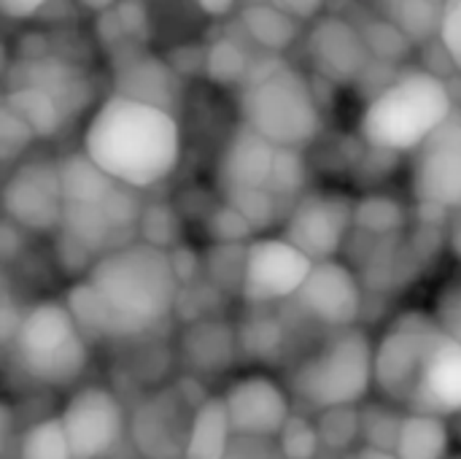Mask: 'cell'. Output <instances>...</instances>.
I'll return each mask as SVG.
<instances>
[{"instance_id": "42", "label": "cell", "mask_w": 461, "mask_h": 459, "mask_svg": "<svg viewBox=\"0 0 461 459\" xmlns=\"http://www.w3.org/2000/svg\"><path fill=\"white\" fill-rule=\"evenodd\" d=\"M246 3H259V0H246Z\"/></svg>"}, {"instance_id": "31", "label": "cell", "mask_w": 461, "mask_h": 459, "mask_svg": "<svg viewBox=\"0 0 461 459\" xmlns=\"http://www.w3.org/2000/svg\"><path fill=\"white\" fill-rule=\"evenodd\" d=\"M432 317L443 327V333H448L456 344H461V281H451L443 287V292L435 300Z\"/></svg>"}, {"instance_id": "21", "label": "cell", "mask_w": 461, "mask_h": 459, "mask_svg": "<svg viewBox=\"0 0 461 459\" xmlns=\"http://www.w3.org/2000/svg\"><path fill=\"white\" fill-rule=\"evenodd\" d=\"M448 0H375L381 19L394 24L411 43H427L440 35Z\"/></svg>"}, {"instance_id": "7", "label": "cell", "mask_w": 461, "mask_h": 459, "mask_svg": "<svg viewBox=\"0 0 461 459\" xmlns=\"http://www.w3.org/2000/svg\"><path fill=\"white\" fill-rule=\"evenodd\" d=\"M375 387V346L351 327L332 335L319 352L308 354L292 373V392L308 409H354Z\"/></svg>"}, {"instance_id": "19", "label": "cell", "mask_w": 461, "mask_h": 459, "mask_svg": "<svg viewBox=\"0 0 461 459\" xmlns=\"http://www.w3.org/2000/svg\"><path fill=\"white\" fill-rule=\"evenodd\" d=\"M235 441L221 398L203 400L189 419V438L184 459H224Z\"/></svg>"}, {"instance_id": "5", "label": "cell", "mask_w": 461, "mask_h": 459, "mask_svg": "<svg viewBox=\"0 0 461 459\" xmlns=\"http://www.w3.org/2000/svg\"><path fill=\"white\" fill-rule=\"evenodd\" d=\"M243 124L276 149H303L321 130L319 100L308 78L278 54L251 62L240 84Z\"/></svg>"}, {"instance_id": "1", "label": "cell", "mask_w": 461, "mask_h": 459, "mask_svg": "<svg viewBox=\"0 0 461 459\" xmlns=\"http://www.w3.org/2000/svg\"><path fill=\"white\" fill-rule=\"evenodd\" d=\"M178 287L173 257L149 241H135L95 260L68 289L65 306L86 338H138L167 322Z\"/></svg>"}, {"instance_id": "6", "label": "cell", "mask_w": 461, "mask_h": 459, "mask_svg": "<svg viewBox=\"0 0 461 459\" xmlns=\"http://www.w3.org/2000/svg\"><path fill=\"white\" fill-rule=\"evenodd\" d=\"M5 352L30 381L62 390L84 376L89 338L65 303L43 300L24 311L22 327Z\"/></svg>"}, {"instance_id": "36", "label": "cell", "mask_w": 461, "mask_h": 459, "mask_svg": "<svg viewBox=\"0 0 461 459\" xmlns=\"http://www.w3.org/2000/svg\"><path fill=\"white\" fill-rule=\"evenodd\" d=\"M267 3H273L276 8H281L297 22H316L321 16V8L327 5V0H267Z\"/></svg>"}, {"instance_id": "13", "label": "cell", "mask_w": 461, "mask_h": 459, "mask_svg": "<svg viewBox=\"0 0 461 459\" xmlns=\"http://www.w3.org/2000/svg\"><path fill=\"white\" fill-rule=\"evenodd\" d=\"M232 433L240 438L276 441L292 414L289 392L270 376L251 373L227 387L221 395Z\"/></svg>"}, {"instance_id": "3", "label": "cell", "mask_w": 461, "mask_h": 459, "mask_svg": "<svg viewBox=\"0 0 461 459\" xmlns=\"http://www.w3.org/2000/svg\"><path fill=\"white\" fill-rule=\"evenodd\" d=\"M84 151L122 187L149 189L176 173L181 127L159 106L108 95L84 130Z\"/></svg>"}, {"instance_id": "22", "label": "cell", "mask_w": 461, "mask_h": 459, "mask_svg": "<svg viewBox=\"0 0 461 459\" xmlns=\"http://www.w3.org/2000/svg\"><path fill=\"white\" fill-rule=\"evenodd\" d=\"M157 433H165L176 457L184 459L189 430H184L178 425V406L170 403V398H165V395L149 400L143 409H138V417L132 419V436H135V444L143 452V457H149V452L154 449V444L159 438Z\"/></svg>"}, {"instance_id": "28", "label": "cell", "mask_w": 461, "mask_h": 459, "mask_svg": "<svg viewBox=\"0 0 461 459\" xmlns=\"http://www.w3.org/2000/svg\"><path fill=\"white\" fill-rule=\"evenodd\" d=\"M276 441H278V449H281L284 459H313L319 452L321 436L308 419H300L294 414Z\"/></svg>"}, {"instance_id": "20", "label": "cell", "mask_w": 461, "mask_h": 459, "mask_svg": "<svg viewBox=\"0 0 461 459\" xmlns=\"http://www.w3.org/2000/svg\"><path fill=\"white\" fill-rule=\"evenodd\" d=\"M240 27L257 46H262L270 54L286 51L300 35V22L267 0L246 3V8L240 11Z\"/></svg>"}, {"instance_id": "41", "label": "cell", "mask_w": 461, "mask_h": 459, "mask_svg": "<svg viewBox=\"0 0 461 459\" xmlns=\"http://www.w3.org/2000/svg\"><path fill=\"white\" fill-rule=\"evenodd\" d=\"M448 459H461V454H451V457Z\"/></svg>"}, {"instance_id": "32", "label": "cell", "mask_w": 461, "mask_h": 459, "mask_svg": "<svg viewBox=\"0 0 461 459\" xmlns=\"http://www.w3.org/2000/svg\"><path fill=\"white\" fill-rule=\"evenodd\" d=\"M400 222H402L400 206L389 197H370V200L357 206V225H365L370 230L386 233Z\"/></svg>"}, {"instance_id": "27", "label": "cell", "mask_w": 461, "mask_h": 459, "mask_svg": "<svg viewBox=\"0 0 461 459\" xmlns=\"http://www.w3.org/2000/svg\"><path fill=\"white\" fill-rule=\"evenodd\" d=\"M276 195L270 189H243V192H227V206H232L246 225L257 233L276 219Z\"/></svg>"}, {"instance_id": "2", "label": "cell", "mask_w": 461, "mask_h": 459, "mask_svg": "<svg viewBox=\"0 0 461 459\" xmlns=\"http://www.w3.org/2000/svg\"><path fill=\"white\" fill-rule=\"evenodd\" d=\"M375 390L413 417H459L461 344L429 314L400 317L375 344Z\"/></svg>"}, {"instance_id": "30", "label": "cell", "mask_w": 461, "mask_h": 459, "mask_svg": "<svg viewBox=\"0 0 461 459\" xmlns=\"http://www.w3.org/2000/svg\"><path fill=\"white\" fill-rule=\"evenodd\" d=\"M35 141L32 130L5 106L0 108V154L3 162H11L14 157H19L30 143Z\"/></svg>"}, {"instance_id": "18", "label": "cell", "mask_w": 461, "mask_h": 459, "mask_svg": "<svg viewBox=\"0 0 461 459\" xmlns=\"http://www.w3.org/2000/svg\"><path fill=\"white\" fill-rule=\"evenodd\" d=\"M113 95H124V97L170 111V106L178 95V81H176L173 68H167L162 60H157L151 54H140V57L127 60L116 70V92Z\"/></svg>"}, {"instance_id": "8", "label": "cell", "mask_w": 461, "mask_h": 459, "mask_svg": "<svg viewBox=\"0 0 461 459\" xmlns=\"http://www.w3.org/2000/svg\"><path fill=\"white\" fill-rule=\"evenodd\" d=\"M73 459H108L127 436L122 400L100 384L76 390L59 411Z\"/></svg>"}, {"instance_id": "17", "label": "cell", "mask_w": 461, "mask_h": 459, "mask_svg": "<svg viewBox=\"0 0 461 459\" xmlns=\"http://www.w3.org/2000/svg\"><path fill=\"white\" fill-rule=\"evenodd\" d=\"M11 87H35L57 100L62 114H76L89 103V81L81 68L57 57H24L16 62Z\"/></svg>"}, {"instance_id": "29", "label": "cell", "mask_w": 461, "mask_h": 459, "mask_svg": "<svg viewBox=\"0 0 461 459\" xmlns=\"http://www.w3.org/2000/svg\"><path fill=\"white\" fill-rule=\"evenodd\" d=\"M303 179H305V168H303V157L297 149H278V157H276V168H273V176H270V184L267 189L278 197L284 195H294L300 187H303Z\"/></svg>"}, {"instance_id": "40", "label": "cell", "mask_w": 461, "mask_h": 459, "mask_svg": "<svg viewBox=\"0 0 461 459\" xmlns=\"http://www.w3.org/2000/svg\"><path fill=\"white\" fill-rule=\"evenodd\" d=\"M359 459H397V454L392 452V449H375V446H367Z\"/></svg>"}, {"instance_id": "34", "label": "cell", "mask_w": 461, "mask_h": 459, "mask_svg": "<svg viewBox=\"0 0 461 459\" xmlns=\"http://www.w3.org/2000/svg\"><path fill=\"white\" fill-rule=\"evenodd\" d=\"M224 459H284V454H281L278 444H273V441L235 436V441H232Z\"/></svg>"}, {"instance_id": "23", "label": "cell", "mask_w": 461, "mask_h": 459, "mask_svg": "<svg viewBox=\"0 0 461 459\" xmlns=\"http://www.w3.org/2000/svg\"><path fill=\"white\" fill-rule=\"evenodd\" d=\"M397 459H448L451 457V430L446 419L405 414L400 436L394 444Z\"/></svg>"}, {"instance_id": "10", "label": "cell", "mask_w": 461, "mask_h": 459, "mask_svg": "<svg viewBox=\"0 0 461 459\" xmlns=\"http://www.w3.org/2000/svg\"><path fill=\"white\" fill-rule=\"evenodd\" d=\"M357 222V206L338 192H311L297 200L286 219L284 238L294 243L313 262L335 260L351 225Z\"/></svg>"}, {"instance_id": "4", "label": "cell", "mask_w": 461, "mask_h": 459, "mask_svg": "<svg viewBox=\"0 0 461 459\" xmlns=\"http://www.w3.org/2000/svg\"><path fill=\"white\" fill-rule=\"evenodd\" d=\"M456 111L448 84L427 70L408 68L386 81L359 116V135L381 151H419Z\"/></svg>"}, {"instance_id": "9", "label": "cell", "mask_w": 461, "mask_h": 459, "mask_svg": "<svg viewBox=\"0 0 461 459\" xmlns=\"http://www.w3.org/2000/svg\"><path fill=\"white\" fill-rule=\"evenodd\" d=\"M313 260L281 238H254L246 246L240 268V292L254 306L294 300L313 271Z\"/></svg>"}, {"instance_id": "38", "label": "cell", "mask_w": 461, "mask_h": 459, "mask_svg": "<svg viewBox=\"0 0 461 459\" xmlns=\"http://www.w3.org/2000/svg\"><path fill=\"white\" fill-rule=\"evenodd\" d=\"M194 3H197L200 11H205L213 19H221V16L232 14L235 5H238V0H194Z\"/></svg>"}, {"instance_id": "25", "label": "cell", "mask_w": 461, "mask_h": 459, "mask_svg": "<svg viewBox=\"0 0 461 459\" xmlns=\"http://www.w3.org/2000/svg\"><path fill=\"white\" fill-rule=\"evenodd\" d=\"M19 459H73L62 419L51 417L30 425L19 438Z\"/></svg>"}, {"instance_id": "37", "label": "cell", "mask_w": 461, "mask_h": 459, "mask_svg": "<svg viewBox=\"0 0 461 459\" xmlns=\"http://www.w3.org/2000/svg\"><path fill=\"white\" fill-rule=\"evenodd\" d=\"M51 0H0V11L8 19H30L35 16L41 8H46Z\"/></svg>"}, {"instance_id": "15", "label": "cell", "mask_w": 461, "mask_h": 459, "mask_svg": "<svg viewBox=\"0 0 461 459\" xmlns=\"http://www.w3.org/2000/svg\"><path fill=\"white\" fill-rule=\"evenodd\" d=\"M308 57L324 78L348 84L367 70L373 51L357 24L330 14L319 16L308 32Z\"/></svg>"}, {"instance_id": "11", "label": "cell", "mask_w": 461, "mask_h": 459, "mask_svg": "<svg viewBox=\"0 0 461 459\" xmlns=\"http://www.w3.org/2000/svg\"><path fill=\"white\" fill-rule=\"evenodd\" d=\"M413 195L424 208H461V111L416 151Z\"/></svg>"}, {"instance_id": "26", "label": "cell", "mask_w": 461, "mask_h": 459, "mask_svg": "<svg viewBox=\"0 0 461 459\" xmlns=\"http://www.w3.org/2000/svg\"><path fill=\"white\" fill-rule=\"evenodd\" d=\"M249 54L230 38L216 41L208 51H205V73L211 81L216 84H243L249 70H251Z\"/></svg>"}, {"instance_id": "39", "label": "cell", "mask_w": 461, "mask_h": 459, "mask_svg": "<svg viewBox=\"0 0 461 459\" xmlns=\"http://www.w3.org/2000/svg\"><path fill=\"white\" fill-rule=\"evenodd\" d=\"M76 3L86 11H95V14H108L119 5V0H76Z\"/></svg>"}, {"instance_id": "33", "label": "cell", "mask_w": 461, "mask_h": 459, "mask_svg": "<svg viewBox=\"0 0 461 459\" xmlns=\"http://www.w3.org/2000/svg\"><path fill=\"white\" fill-rule=\"evenodd\" d=\"M438 41H440L446 57L451 60V65H456L461 70V0H448L446 3Z\"/></svg>"}, {"instance_id": "24", "label": "cell", "mask_w": 461, "mask_h": 459, "mask_svg": "<svg viewBox=\"0 0 461 459\" xmlns=\"http://www.w3.org/2000/svg\"><path fill=\"white\" fill-rule=\"evenodd\" d=\"M3 106L14 111L32 130L35 138H51L65 124V114L57 100L35 87H8Z\"/></svg>"}, {"instance_id": "12", "label": "cell", "mask_w": 461, "mask_h": 459, "mask_svg": "<svg viewBox=\"0 0 461 459\" xmlns=\"http://www.w3.org/2000/svg\"><path fill=\"white\" fill-rule=\"evenodd\" d=\"M3 208L11 222L24 230L46 233L62 227V181L59 162H24L14 170L3 189Z\"/></svg>"}, {"instance_id": "35", "label": "cell", "mask_w": 461, "mask_h": 459, "mask_svg": "<svg viewBox=\"0 0 461 459\" xmlns=\"http://www.w3.org/2000/svg\"><path fill=\"white\" fill-rule=\"evenodd\" d=\"M22 319H24V311L14 303L11 292L5 289L3 292V300H0V338H3V346L8 349L11 341L16 338L19 327H22Z\"/></svg>"}, {"instance_id": "14", "label": "cell", "mask_w": 461, "mask_h": 459, "mask_svg": "<svg viewBox=\"0 0 461 459\" xmlns=\"http://www.w3.org/2000/svg\"><path fill=\"white\" fill-rule=\"evenodd\" d=\"M294 303L313 322L340 333L351 330L362 314V287L351 268L338 260H324L313 265Z\"/></svg>"}, {"instance_id": "16", "label": "cell", "mask_w": 461, "mask_h": 459, "mask_svg": "<svg viewBox=\"0 0 461 459\" xmlns=\"http://www.w3.org/2000/svg\"><path fill=\"white\" fill-rule=\"evenodd\" d=\"M276 157L278 149L270 141H265L249 124H240L230 138L219 162V179L224 192L267 189L276 168Z\"/></svg>"}]
</instances>
